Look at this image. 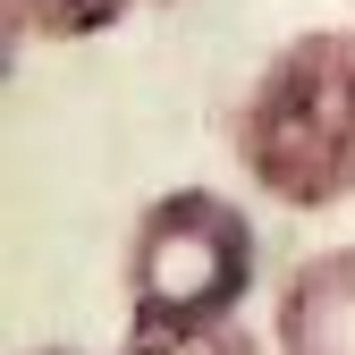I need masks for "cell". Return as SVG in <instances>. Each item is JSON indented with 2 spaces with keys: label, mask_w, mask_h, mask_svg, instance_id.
Here are the masks:
<instances>
[{
  "label": "cell",
  "mask_w": 355,
  "mask_h": 355,
  "mask_svg": "<svg viewBox=\"0 0 355 355\" xmlns=\"http://www.w3.org/2000/svg\"><path fill=\"white\" fill-rule=\"evenodd\" d=\"M229 153L279 211L355 203V26H304L254 68L229 119Z\"/></svg>",
  "instance_id": "cell-1"
},
{
  "label": "cell",
  "mask_w": 355,
  "mask_h": 355,
  "mask_svg": "<svg viewBox=\"0 0 355 355\" xmlns=\"http://www.w3.org/2000/svg\"><path fill=\"white\" fill-rule=\"evenodd\" d=\"M262 245L245 203H229L220 187H169L136 211L127 229V330H211L237 322V304L254 296Z\"/></svg>",
  "instance_id": "cell-2"
},
{
  "label": "cell",
  "mask_w": 355,
  "mask_h": 355,
  "mask_svg": "<svg viewBox=\"0 0 355 355\" xmlns=\"http://www.w3.org/2000/svg\"><path fill=\"white\" fill-rule=\"evenodd\" d=\"M279 355H355V245H313L271 296Z\"/></svg>",
  "instance_id": "cell-3"
},
{
  "label": "cell",
  "mask_w": 355,
  "mask_h": 355,
  "mask_svg": "<svg viewBox=\"0 0 355 355\" xmlns=\"http://www.w3.org/2000/svg\"><path fill=\"white\" fill-rule=\"evenodd\" d=\"M144 0H9V26L26 42H94L119 17H136Z\"/></svg>",
  "instance_id": "cell-4"
},
{
  "label": "cell",
  "mask_w": 355,
  "mask_h": 355,
  "mask_svg": "<svg viewBox=\"0 0 355 355\" xmlns=\"http://www.w3.org/2000/svg\"><path fill=\"white\" fill-rule=\"evenodd\" d=\"M119 355H279V347L254 338L245 322H211V330H127Z\"/></svg>",
  "instance_id": "cell-5"
},
{
  "label": "cell",
  "mask_w": 355,
  "mask_h": 355,
  "mask_svg": "<svg viewBox=\"0 0 355 355\" xmlns=\"http://www.w3.org/2000/svg\"><path fill=\"white\" fill-rule=\"evenodd\" d=\"M26 355H85V347H26Z\"/></svg>",
  "instance_id": "cell-6"
},
{
  "label": "cell",
  "mask_w": 355,
  "mask_h": 355,
  "mask_svg": "<svg viewBox=\"0 0 355 355\" xmlns=\"http://www.w3.org/2000/svg\"><path fill=\"white\" fill-rule=\"evenodd\" d=\"M144 9H169V0H144Z\"/></svg>",
  "instance_id": "cell-7"
}]
</instances>
